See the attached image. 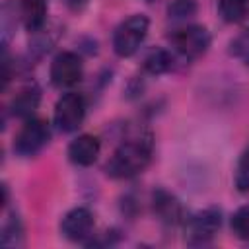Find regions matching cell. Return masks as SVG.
<instances>
[{
	"label": "cell",
	"mask_w": 249,
	"mask_h": 249,
	"mask_svg": "<svg viewBox=\"0 0 249 249\" xmlns=\"http://www.w3.org/2000/svg\"><path fill=\"white\" fill-rule=\"evenodd\" d=\"M152 152H154L152 134L150 132L134 134L123 140L115 148L109 161L105 163V171L113 179H130L148 167L152 160Z\"/></svg>",
	"instance_id": "cell-1"
},
{
	"label": "cell",
	"mask_w": 249,
	"mask_h": 249,
	"mask_svg": "<svg viewBox=\"0 0 249 249\" xmlns=\"http://www.w3.org/2000/svg\"><path fill=\"white\" fill-rule=\"evenodd\" d=\"M148 27H150V21L142 14H134L130 18H126L124 21H121L113 33L115 54L123 56V58L132 56L144 43V39L148 35Z\"/></svg>",
	"instance_id": "cell-2"
},
{
	"label": "cell",
	"mask_w": 249,
	"mask_h": 249,
	"mask_svg": "<svg viewBox=\"0 0 249 249\" xmlns=\"http://www.w3.org/2000/svg\"><path fill=\"white\" fill-rule=\"evenodd\" d=\"M51 140V126L45 119L31 117L25 119L23 126L14 138V152L21 158H31L39 154Z\"/></svg>",
	"instance_id": "cell-3"
},
{
	"label": "cell",
	"mask_w": 249,
	"mask_h": 249,
	"mask_svg": "<svg viewBox=\"0 0 249 249\" xmlns=\"http://www.w3.org/2000/svg\"><path fill=\"white\" fill-rule=\"evenodd\" d=\"M185 241L189 245H204L216 237L222 226L220 208H204L185 220Z\"/></svg>",
	"instance_id": "cell-4"
},
{
	"label": "cell",
	"mask_w": 249,
	"mask_h": 249,
	"mask_svg": "<svg viewBox=\"0 0 249 249\" xmlns=\"http://www.w3.org/2000/svg\"><path fill=\"white\" fill-rule=\"evenodd\" d=\"M171 47L185 58H198L210 47V33L202 25H183L169 35Z\"/></svg>",
	"instance_id": "cell-5"
},
{
	"label": "cell",
	"mask_w": 249,
	"mask_h": 249,
	"mask_svg": "<svg viewBox=\"0 0 249 249\" xmlns=\"http://www.w3.org/2000/svg\"><path fill=\"white\" fill-rule=\"evenodd\" d=\"M86 117V99L78 91H68L54 105V124L60 132H74Z\"/></svg>",
	"instance_id": "cell-6"
},
{
	"label": "cell",
	"mask_w": 249,
	"mask_h": 249,
	"mask_svg": "<svg viewBox=\"0 0 249 249\" xmlns=\"http://www.w3.org/2000/svg\"><path fill=\"white\" fill-rule=\"evenodd\" d=\"M84 62L72 51L58 53L51 62V82L56 88H70L82 80Z\"/></svg>",
	"instance_id": "cell-7"
},
{
	"label": "cell",
	"mask_w": 249,
	"mask_h": 249,
	"mask_svg": "<svg viewBox=\"0 0 249 249\" xmlns=\"http://www.w3.org/2000/svg\"><path fill=\"white\" fill-rule=\"evenodd\" d=\"M60 231L70 241H86L93 231V214L86 206L68 210L60 220Z\"/></svg>",
	"instance_id": "cell-8"
},
{
	"label": "cell",
	"mask_w": 249,
	"mask_h": 249,
	"mask_svg": "<svg viewBox=\"0 0 249 249\" xmlns=\"http://www.w3.org/2000/svg\"><path fill=\"white\" fill-rule=\"evenodd\" d=\"M152 208H154V214L158 216V220L169 228L185 224V220H187L179 198L165 189H156L152 193Z\"/></svg>",
	"instance_id": "cell-9"
},
{
	"label": "cell",
	"mask_w": 249,
	"mask_h": 249,
	"mask_svg": "<svg viewBox=\"0 0 249 249\" xmlns=\"http://www.w3.org/2000/svg\"><path fill=\"white\" fill-rule=\"evenodd\" d=\"M99 152H101V144H99L97 136H93V134H80L68 146V160L72 163H76V165L88 167V165H91L97 160Z\"/></svg>",
	"instance_id": "cell-10"
},
{
	"label": "cell",
	"mask_w": 249,
	"mask_h": 249,
	"mask_svg": "<svg viewBox=\"0 0 249 249\" xmlns=\"http://www.w3.org/2000/svg\"><path fill=\"white\" fill-rule=\"evenodd\" d=\"M47 0H19L18 2V16L21 18L23 25L37 33L45 27L47 21Z\"/></svg>",
	"instance_id": "cell-11"
},
{
	"label": "cell",
	"mask_w": 249,
	"mask_h": 249,
	"mask_svg": "<svg viewBox=\"0 0 249 249\" xmlns=\"http://www.w3.org/2000/svg\"><path fill=\"white\" fill-rule=\"evenodd\" d=\"M39 101H41V93L37 88H33V86L23 88L12 99V115L19 117V119H31L39 107Z\"/></svg>",
	"instance_id": "cell-12"
},
{
	"label": "cell",
	"mask_w": 249,
	"mask_h": 249,
	"mask_svg": "<svg viewBox=\"0 0 249 249\" xmlns=\"http://www.w3.org/2000/svg\"><path fill=\"white\" fill-rule=\"evenodd\" d=\"M144 68L152 76H161L173 68V56L165 49H154L144 58Z\"/></svg>",
	"instance_id": "cell-13"
},
{
	"label": "cell",
	"mask_w": 249,
	"mask_h": 249,
	"mask_svg": "<svg viewBox=\"0 0 249 249\" xmlns=\"http://www.w3.org/2000/svg\"><path fill=\"white\" fill-rule=\"evenodd\" d=\"M218 12L224 21L237 23L249 16V0H218Z\"/></svg>",
	"instance_id": "cell-14"
},
{
	"label": "cell",
	"mask_w": 249,
	"mask_h": 249,
	"mask_svg": "<svg viewBox=\"0 0 249 249\" xmlns=\"http://www.w3.org/2000/svg\"><path fill=\"white\" fill-rule=\"evenodd\" d=\"M0 241L6 247H19V245H23V226H21V220L16 214H10L4 220Z\"/></svg>",
	"instance_id": "cell-15"
},
{
	"label": "cell",
	"mask_w": 249,
	"mask_h": 249,
	"mask_svg": "<svg viewBox=\"0 0 249 249\" xmlns=\"http://www.w3.org/2000/svg\"><path fill=\"white\" fill-rule=\"evenodd\" d=\"M196 0H171L167 6V16L173 21H187L196 14Z\"/></svg>",
	"instance_id": "cell-16"
},
{
	"label": "cell",
	"mask_w": 249,
	"mask_h": 249,
	"mask_svg": "<svg viewBox=\"0 0 249 249\" xmlns=\"http://www.w3.org/2000/svg\"><path fill=\"white\" fill-rule=\"evenodd\" d=\"M233 183L239 193H249V148L239 156L235 173H233Z\"/></svg>",
	"instance_id": "cell-17"
},
{
	"label": "cell",
	"mask_w": 249,
	"mask_h": 249,
	"mask_svg": "<svg viewBox=\"0 0 249 249\" xmlns=\"http://www.w3.org/2000/svg\"><path fill=\"white\" fill-rule=\"evenodd\" d=\"M231 230L239 239H249V202L239 206L231 216Z\"/></svg>",
	"instance_id": "cell-18"
},
{
	"label": "cell",
	"mask_w": 249,
	"mask_h": 249,
	"mask_svg": "<svg viewBox=\"0 0 249 249\" xmlns=\"http://www.w3.org/2000/svg\"><path fill=\"white\" fill-rule=\"evenodd\" d=\"M231 53L241 58L245 64H249V33L245 35H239L233 43H231Z\"/></svg>",
	"instance_id": "cell-19"
},
{
	"label": "cell",
	"mask_w": 249,
	"mask_h": 249,
	"mask_svg": "<svg viewBox=\"0 0 249 249\" xmlns=\"http://www.w3.org/2000/svg\"><path fill=\"white\" fill-rule=\"evenodd\" d=\"M144 2H152V0H144Z\"/></svg>",
	"instance_id": "cell-20"
}]
</instances>
